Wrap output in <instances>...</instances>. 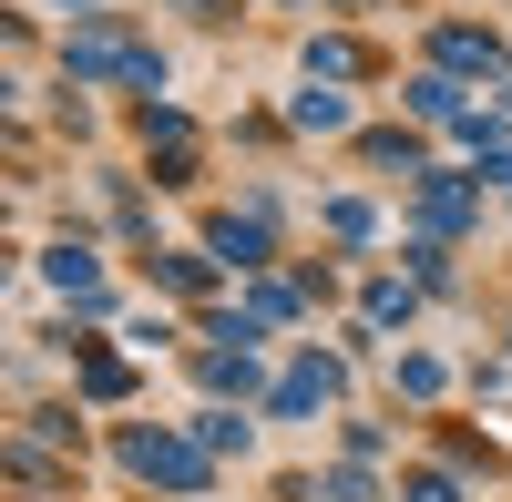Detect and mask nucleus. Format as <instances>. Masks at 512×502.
<instances>
[{
    "label": "nucleus",
    "instance_id": "13",
    "mask_svg": "<svg viewBox=\"0 0 512 502\" xmlns=\"http://www.w3.org/2000/svg\"><path fill=\"white\" fill-rule=\"evenodd\" d=\"M359 308H369L379 328H400V318H410V287H400V277H369V298H359Z\"/></svg>",
    "mask_w": 512,
    "mask_h": 502
},
{
    "label": "nucleus",
    "instance_id": "2",
    "mask_svg": "<svg viewBox=\"0 0 512 502\" xmlns=\"http://www.w3.org/2000/svg\"><path fill=\"white\" fill-rule=\"evenodd\" d=\"M123 472H144L164 492H195L205 472H216V451L205 441H175V431H123Z\"/></svg>",
    "mask_w": 512,
    "mask_h": 502
},
{
    "label": "nucleus",
    "instance_id": "9",
    "mask_svg": "<svg viewBox=\"0 0 512 502\" xmlns=\"http://www.w3.org/2000/svg\"><path fill=\"white\" fill-rule=\"evenodd\" d=\"M410 113H431V123H461L472 103H461V82H441V72H420V82H410Z\"/></svg>",
    "mask_w": 512,
    "mask_h": 502
},
{
    "label": "nucleus",
    "instance_id": "5",
    "mask_svg": "<svg viewBox=\"0 0 512 502\" xmlns=\"http://www.w3.org/2000/svg\"><path fill=\"white\" fill-rule=\"evenodd\" d=\"M441 72H482V82H502V41L472 31V21H451V31H441Z\"/></svg>",
    "mask_w": 512,
    "mask_h": 502
},
{
    "label": "nucleus",
    "instance_id": "11",
    "mask_svg": "<svg viewBox=\"0 0 512 502\" xmlns=\"http://www.w3.org/2000/svg\"><path fill=\"white\" fill-rule=\"evenodd\" d=\"M287 123H308V134H338V123H349V103H338V93H297V103H287Z\"/></svg>",
    "mask_w": 512,
    "mask_h": 502
},
{
    "label": "nucleus",
    "instance_id": "10",
    "mask_svg": "<svg viewBox=\"0 0 512 502\" xmlns=\"http://www.w3.org/2000/svg\"><path fill=\"white\" fill-rule=\"evenodd\" d=\"M349 72H369L359 41H308V82H349Z\"/></svg>",
    "mask_w": 512,
    "mask_h": 502
},
{
    "label": "nucleus",
    "instance_id": "8",
    "mask_svg": "<svg viewBox=\"0 0 512 502\" xmlns=\"http://www.w3.org/2000/svg\"><path fill=\"white\" fill-rule=\"evenodd\" d=\"M216 257H226L236 277H246V267H267V216H226V226H216Z\"/></svg>",
    "mask_w": 512,
    "mask_h": 502
},
{
    "label": "nucleus",
    "instance_id": "15",
    "mask_svg": "<svg viewBox=\"0 0 512 502\" xmlns=\"http://www.w3.org/2000/svg\"><path fill=\"white\" fill-rule=\"evenodd\" d=\"M410 502H461V492H451V472H410Z\"/></svg>",
    "mask_w": 512,
    "mask_h": 502
},
{
    "label": "nucleus",
    "instance_id": "7",
    "mask_svg": "<svg viewBox=\"0 0 512 502\" xmlns=\"http://www.w3.org/2000/svg\"><path fill=\"white\" fill-rule=\"evenodd\" d=\"M144 144H154V164H164V185H185V164H195L185 113H144Z\"/></svg>",
    "mask_w": 512,
    "mask_h": 502
},
{
    "label": "nucleus",
    "instance_id": "14",
    "mask_svg": "<svg viewBox=\"0 0 512 502\" xmlns=\"http://www.w3.org/2000/svg\"><path fill=\"white\" fill-rule=\"evenodd\" d=\"M154 277H164V287H185V298H195V287H216V267H205V257H164Z\"/></svg>",
    "mask_w": 512,
    "mask_h": 502
},
{
    "label": "nucleus",
    "instance_id": "4",
    "mask_svg": "<svg viewBox=\"0 0 512 502\" xmlns=\"http://www.w3.org/2000/svg\"><path fill=\"white\" fill-rule=\"evenodd\" d=\"M318 400H338V359H297L287 380L267 390V410H287V421H297V410H318Z\"/></svg>",
    "mask_w": 512,
    "mask_h": 502
},
{
    "label": "nucleus",
    "instance_id": "1",
    "mask_svg": "<svg viewBox=\"0 0 512 502\" xmlns=\"http://www.w3.org/2000/svg\"><path fill=\"white\" fill-rule=\"evenodd\" d=\"M62 72H72V82H134V93H164L154 41H134L123 21H82V31L62 41Z\"/></svg>",
    "mask_w": 512,
    "mask_h": 502
},
{
    "label": "nucleus",
    "instance_id": "3",
    "mask_svg": "<svg viewBox=\"0 0 512 502\" xmlns=\"http://www.w3.org/2000/svg\"><path fill=\"white\" fill-rule=\"evenodd\" d=\"M482 216V185H461V175H420V226L451 236V226H472Z\"/></svg>",
    "mask_w": 512,
    "mask_h": 502
},
{
    "label": "nucleus",
    "instance_id": "12",
    "mask_svg": "<svg viewBox=\"0 0 512 502\" xmlns=\"http://www.w3.org/2000/svg\"><path fill=\"white\" fill-rule=\"evenodd\" d=\"M123 390H134V369H123V359H82V400H123Z\"/></svg>",
    "mask_w": 512,
    "mask_h": 502
},
{
    "label": "nucleus",
    "instance_id": "6",
    "mask_svg": "<svg viewBox=\"0 0 512 502\" xmlns=\"http://www.w3.org/2000/svg\"><path fill=\"white\" fill-rule=\"evenodd\" d=\"M41 277H52V287H62L72 308H93V298H103V267L82 257V246H52V257H41Z\"/></svg>",
    "mask_w": 512,
    "mask_h": 502
}]
</instances>
